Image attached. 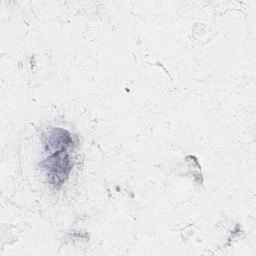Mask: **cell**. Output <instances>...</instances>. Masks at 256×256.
I'll use <instances>...</instances> for the list:
<instances>
[{
	"instance_id": "obj_1",
	"label": "cell",
	"mask_w": 256,
	"mask_h": 256,
	"mask_svg": "<svg viewBox=\"0 0 256 256\" xmlns=\"http://www.w3.org/2000/svg\"><path fill=\"white\" fill-rule=\"evenodd\" d=\"M68 148L54 151L45 161V168L47 169L48 177L53 185L60 186L67 178L69 171L72 168L71 160L67 152Z\"/></svg>"
}]
</instances>
